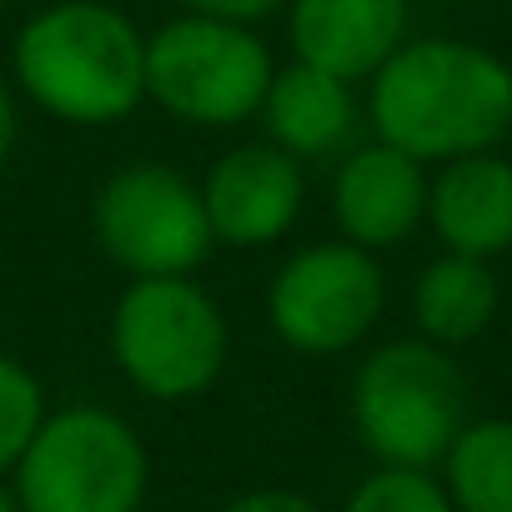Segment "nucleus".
<instances>
[{
    "label": "nucleus",
    "instance_id": "obj_11",
    "mask_svg": "<svg viewBox=\"0 0 512 512\" xmlns=\"http://www.w3.org/2000/svg\"><path fill=\"white\" fill-rule=\"evenodd\" d=\"M407 0H287L292 61L367 86L412 36Z\"/></svg>",
    "mask_w": 512,
    "mask_h": 512
},
{
    "label": "nucleus",
    "instance_id": "obj_1",
    "mask_svg": "<svg viewBox=\"0 0 512 512\" xmlns=\"http://www.w3.org/2000/svg\"><path fill=\"white\" fill-rule=\"evenodd\" d=\"M367 126L422 166L497 151L512 131V66L457 36L407 41L367 81Z\"/></svg>",
    "mask_w": 512,
    "mask_h": 512
},
{
    "label": "nucleus",
    "instance_id": "obj_13",
    "mask_svg": "<svg viewBox=\"0 0 512 512\" xmlns=\"http://www.w3.org/2000/svg\"><path fill=\"white\" fill-rule=\"evenodd\" d=\"M427 226L437 231L442 251L477 262L512 251V161L477 151L437 166L427 186Z\"/></svg>",
    "mask_w": 512,
    "mask_h": 512
},
{
    "label": "nucleus",
    "instance_id": "obj_16",
    "mask_svg": "<svg viewBox=\"0 0 512 512\" xmlns=\"http://www.w3.org/2000/svg\"><path fill=\"white\" fill-rule=\"evenodd\" d=\"M46 412H51V402H46L41 377L21 357L0 352V477L16 472V462L26 457Z\"/></svg>",
    "mask_w": 512,
    "mask_h": 512
},
{
    "label": "nucleus",
    "instance_id": "obj_5",
    "mask_svg": "<svg viewBox=\"0 0 512 512\" xmlns=\"http://www.w3.org/2000/svg\"><path fill=\"white\" fill-rule=\"evenodd\" d=\"M272 76V46L241 21L181 11L146 36V101L181 126L231 131L256 121Z\"/></svg>",
    "mask_w": 512,
    "mask_h": 512
},
{
    "label": "nucleus",
    "instance_id": "obj_12",
    "mask_svg": "<svg viewBox=\"0 0 512 512\" xmlns=\"http://www.w3.org/2000/svg\"><path fill=\"white\" fill-rule=\"evenodd\" d=\"M256 121L267 126L272 146H282L302 166L307 161H342L357 146V131L367 121V101L357 96L352 81L327 76V71L302 66V61H287V66H277Z\"/></svg>",
    "mask_w": 512,
    "mask_h": 512
},
{
    "label": "nucleus",
    "instance_id": "obj_23",
    "mask_svg": "<svg viewBox=\"0 0 512 512\" xmlns=\"http://www.w3.org/2000/svg\"><path fill=\"white\" fill-rule=\"evenodd\" d=\"M507 141H512V131H507Z\"/></svg>",
    "mask_w": 512,
    "mask_h": 512
},
{
    "label": "nucleus",
    "instance_id": "obj_20",
    "mask_svg": "<svg viewBox=\"0 0 512 512\" xmlns=\"http://www.w3.org/2000/svg\"><path fill=\"white\" fill-rule=\"evenodd\" d=\"M16 141H21V106H16V91H11V81L0 76V166L11 161Z\"/></svg>",
    "mask_w": 512,
    "mask_h": 512
},
{
    "label": "nucleus",
    "instance_id": "obj_21",
    "mask_svg": "<svg viewBox=\"0 0 512 512\" xmlns=\"http://www.w3.org/2000/svg\"><path fill=\"white\" fill-rule=\"evenodd\" d=\"M0 512H21V497H16L11 477H0Z\"/></svg>",
    "mask_w": 512,
    "mask_h": 512
},
{
    "label": "nucleus",
    "instance_id": "obj_17",
    "mask_svg": "<svg viewBox=\"0 0 512 512\" xmlns=\"http://www.w3.org/2000/svg\"><path fill=\"white\" fill-rule=\"evenodd\" d=\"M342 512H457L442 477L427 467H372L342 502Z\"/></svg>",
    "mask_w": 512,
    "mask_h": 512
},
{
    "label": "nucleus",
    "instance_id": "obj_10",
    "mask_svg": "<svg viewBox=\"0 0 512 512\" xmlns=\"http://www.w3.org/2000/svg\"><path fill=\"white\" fill-rule=\"evenodd\" d=\"M427 166L387 141H357L332 176V221L337 236L362 251L402 246L427 221Z\"/></svg>",
    "mask_w": 512,
    "mask_h": 512
},
{
    "label": "nucleus",
    "instance_id": "obj_2",
    "mask_svg": "<svg viewBox=\"0 0 512 512\" xmlns=\"http://www.w3.org/2000/svg\"><path fill=\"white\" fill-rule=\"evenodd\" d=\"M11 76L61 126H121L146 101V36L111 0H51L16 31Z\"/></svg>",
    "mask_w": 512,
    "mask_h": 512
},
{
    "label": "nucleus",
    "instance_id": "obj_6",
    "mask_svg": "<svg viewBox=\"0 0 512 512\" xmlns=\"http://www.w3.org/2000/svg\"><path fill=\"white\" fill-rule=\"evenodd\" d=\"M11 487L21 512H141L151 492V452L121 412L81 402L46 412Z\"/></svg>",
    "mask_w": 512,
    "mask_h": 512
},
{
    "label": "nucleus",
    "instance_id": "obj_15",
    "mask_svg": "<svg viewBox=\"0 0 512 512\" xmlns=\"http://www.w3.org/2000/svg\"><path fill=\"white\" fill-rule=\"evenodd\" d=\"M437 477L457 512H512V417L467 422Z\"/></svg>",
    "mask_w": 512,
    "mask_h": 512
},
{
    "label": "nucleus",
    "instance_id": "obj_14",
    "mask_svg": "<svg viewBox=\"0 0 512 512\" xmlns=\"http://www.w3.org/2000/svg\"><path fill=\"white\" fill-rule=\"evenodd\" d=\"M497 302H502V287H497L492 262L442 251L422 267V277L412 287V322H417L422 342L452 352V347L477 342L492 327Z\"/></svg>",
    "mask_w": 512,
    "mask_h": 512
},
{
    "label": "nucleus",
    "instance_id": "obj_22",
    "mask_svg": "<svg viewBox=\"0 0 512 512\" xmlns=\"http://www.w3.org/2000/svg\"><path fill=\"white\" fill-rule=\"evenodd\" d=\"M6 6H11V0H0V11H6Z\"/></svg>",
    "mask_w": 512,
    "mask_h": 512
},
{
    "label": "nucleus",
    "instance_id": "obj_19",
    "mask_svg": "<svg viewBox=\"0 0 512 512\" xmlns=\"http://www.w3.org/2000/svg\"><path fill=\"white\" fill-rule=\"evenodd\" d=\"M181 11H196V16H221V21H241V26H256L277 11H287V0H176Z\"/></svg>",
    "mask_w": 512,
    "mask_h": 512
},
{
    "label": "nucleus",
    "instance_id": "obj_4",
    "mask_svg": "<svg viewBox=\"0 0 512 512\" xmlns=\"http://www.w3.org/2000/svg\"><path fill=\"white\" fill-rule=\"evenodd\" d=\"M111 362L151 402H196L216 387L231 352L221 302L196 277L126 282L111 307Z\"/></svg>",
    "mask_w": 512,
    "mask_h": 512
},
{
    "label": "nucleus",
    "instance_id": "obj_3",
    "mask_svg": "<svg viewBox=\"0 0 512 512\" xmlns=\"http://www.w3.org/2000/svg\"><path fill=\"white\" fill-rule=\"evenodd\" d=\"M352 432L377 457V467H427L437 472L467 417V377L447 347L422 337L382 342L352 372Z\"/></svg>",
    "mask_w": 512,
    "mask_h": 512
},
{
    "label": "nucleus",
    "instance_id": "obj_8",
    "mask_svg": "<svg viewBox=\"0 0 512 512\" xmlns=\"http://www.w3.org/2000/svg\"><path fill=\"white\" fill-rule=\"evenodd\" d=\"M387 307L377 251L342 236L292 251L267 287V327L297 357H342L372 337Z\"/></svg>",
    "mask_w": 512,
    "mask_h": 512
},
{
    "label": "nucleus",
    "instance_id": "obj_7",
    "mask_svg": "<svg viewBox=\"0 0 512 512\" xmlns=\"http://www.w3.org/2000/svg\"><path fill=\"white\" fill-rule=\"evenodd\" d=\"M91 231L101 256L131 282L146 277H196L216 251L201 181L166 161H131L96 186Z\"/></svg>",
    "mask_w": 512,
    "mask_h": 512
},
{
    "label": "nucleus",
    "instance_id": "obj_9",
    "mask_svg": "<svg viewBox=\"0 0 512 512\" xmlns=\"http://www.w3.org/2000/svg\"><path fill=\"white\" fill-rule=\"evenodd\" d=\"M201 206L216 246L262 251L277 246L307 206V166L272 141H241L221 151L201 181Z\"/></svg>",
    "mask_w": 512,
    "mask_h": 512
},
{
    "label": "nucleus",
    "instance_id": "obj_18",
    "mask_svg": "<svg viewBox=\"0 0 512 512\" xmlns=\"http://www.w3.org/2000/svg\"><path fill=\"white\" fill-rule=\"evenodd\" d=\"M221 512H322V502H312L297 487H251L221 502Z\"/></svg>",
    "mask_w": 512,
    "mask_h": 512
}]
</instances>
